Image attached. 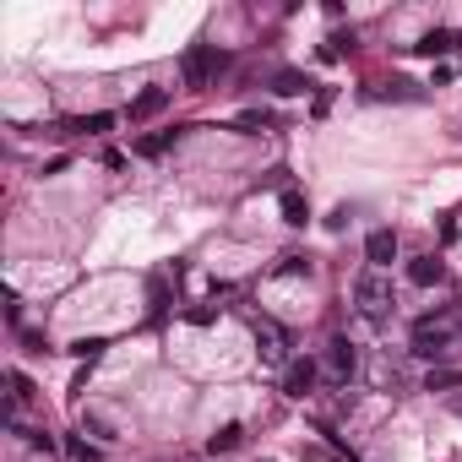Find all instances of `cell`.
<instances>
[{
  "instance_id": "cell-1",
  "label": "cell",
  "mask_w": 462,
  "mask_h": 462,
  "mask_svg": "<svg viewBox=\"0 0 462 462\" xmlns=\"http://www.w3.org/2000/svg\"><path fill=\"white\" fill-rule=\"evenodd\" d=\"M354 305H359V316L365 321H386L392 316V305H397V294H392V278L386 273H359L354 278Z\"/></svg>"
},
{
  "instance_id": "cell-2",
  "label": "cell",
  "mask_w": 462,
  "mask_h": 462,
  "mask_svg": "<svg viewBox=\"0 0 462 462\" xmlns=\"http://www.w3.org/2000/svg\"><path fill=\"white\" fill-rule=\"evenodd\" d=\"M228 66V55L223 50H212V44H190L185 50V60H180V82L190 88V93H207L212 82H217V71Z\"/></svg>"
},
{
  "instance_id": "cell-3",
  "label": "cell",
  "mask_w": 462,
  "mask_h": 462,
  "mask_svg": "<svg viewBox=\"0 0 462 462\" xmlns=\"http://www.w3.org/2000/svg\"><path fill=\"white\" fill-rule=\"evenodd\" d=\"M451 337H457V321H451V316H424V321H413L408 348H413L419 359H446V354H451Z\"/></svg>"
},
{
  "instance_id": "cell-4",
  "label": "cell",
  "mask_w": 462,
  "mask_h": 462,
  "mask_svg": "<svg viewBox=\"0 0 462 462\" xmlns=\"http://www.w3.org/2000/svg\"><path fill=\"white\" fill-rule=\"evenodd\" d=\"M256 354H262V365H294L289 359V332L278 327V321H267V316H256Z\"/></svg>"
},
{
  "instance_id": "cell-5",
  "label": "cell",
  "mask_w": 462,
  "mask_h": 462,
  "mask_svg": "<svg viewBox=\"0 0 462 462\" xmlns=\"http://www.w3.org/2000/svg\"><path fill=\"white\" fill-rule=\"evenodd\" d=\"M354 370H359L354 343H348V337H332V343H327V375H332L337 386H348V381H354Z\"/></svg>"
},
{
  "instance_id": "cell-6",
  "label": "cell",
  "mask_w": 462,
  "mask_h": 462,
  "mask_svg": "<svg viewBox=\"0 0 462 462\" xmlns=\"http://www.w3.org/2000/svg\"><path fill=\"white\" fill-rule=\"evenodd\" d=\"M413 50L430 55V60H435V55H457V50H462V28H430Z\"/></svg>"
},
{
  "instance_id": "cell-7",
  "label": "cell",
  "mask_w": 462,
  "mask_h": 462,
  "mask_svg": "<svg viewBox=\"0 0 462 462\" xmlns=\"http://www.w3.org/2000/svg\"><path fill=\"white\" fill-rule=\"evenodd\" d=\"M365 262L381 273V267H392L397 262V235H392V228H375V235L365 240Z\"/></svg>"
},
{
  "instance_id": "cell-8",
  "label": "cell",
  "mask_w": 462,
  "mask_h": 462,
  "mask_svg": "<svg viewBox=\"0 0 462 462\" xmlns=\"http://www.w3.org/2000/svg\"><path fill=\"white\" fill-rule=\"evenodd\" d=\"M316 375H321V370H316L310 359H294V365L283 370V392H289V397H310V392H316Z\"/></svg>"
},
{
  "instance_id": "cell-9",
  "label": "cell",
  "mask_w": 462,
  "mask_h": 462,
  "mask_svg": "<svg viewBox=\"0 0 462 462\" xmlns=\"http://www.w3.org/2000/svg\"><path fill=\"white\" fill-rule=\"evenodd\" d=\"M6 386H12V392H6V419L17 424V413L33 402V381H28L23 370H6Z\"/></svg>"
},
{
  "instance_id": "cell-10",
  "label": "cell",
  "mask_w": 462,
  "mask_h": 462,
  "mask_svg": "<svg viewBox=\"0 0 462 462\" xmlns=\"http://www.w3.org/2000/svg\"><path fill=\"white\" fill-rule=\"evenodd\" d=\"M446 278V262L440 256H419V262H408V283L413 289H435Z\"/></svg>"
},
{
  "instance_id": "cell-11",
  "label": "cell",
  "mask_w": 462,
  "mask_h": 462,
  "mask_svg": "<svg viewBox=\"0 0 462 462\" xmlns=\"http://www.w3.org/2000/svg\"><path fill=\"white\" fill-rule=\"evenodd\" d=\"M163 104H169V88H142V93L131 98V120H152Z\"/></svg>"
},
{
  "instance_id": "cell-12",
  "label": "cell",
  "mask_w": 462,
  "mask_h": 462,
  "mask_svg": "<svg viewBox=\"0 0 462 462\" xmlns=\"http://www.w3.org/2000/svg\"><path fill=\"white\" fill-rule=\"evenodd\" d=\"M278 207H283V223H294V228H305V223H310V201H305V190H294V185H289Z\"/></svg>"
},
{
  "instance_id": "cell-13",
  "label": "cell",
  "mask_w": 462,
  "mask_h": 462,
  "mask_svg": "<svg viewBox=\"0 0 462 462\" xmlns=\"http://www.w3.org/2000/svg\"><path fill=\"white\" fill-rule=\"evenodd\" d=\"M180 136H185V131H152V136H142V142H136V152H142V158H163Z\"/></svg>"
},
{
  "instance_id": "cell-14",
  "label": "cell",
  "mask_w": 462,
  "mask_h": 462,
  "mask_svg": "<svg viewBox=\"0 0 462 462\" xmlns=\"http://www.w3.org/2000/svg\"><path fill=\"white\" fill-rule=\"evenodd\" d=\"M273 88H278L283 98H300V93H305V88H316V82H310L305 71H278V77H273Z\"/></svg>"
},
{
  "instance_id": "cell-15",
  "label": "cell",
  "mask_w": 462,
  "mask_h": 462,
  "mask_svg": "<svg viewBox=\"0 0 462 462\" xmlns=\"http://www.w3.org/2000/svg\"><path fill=\"white\" fill-rule=\"evenodd\" d=\"M240 440H245V430H240V424H223V430L207 440V451H212V457H223V451H235Z\"/></svg>"
},
{
  "instance_id": "cell-16",
  "label": "cell",
  "mask_w": 462,
  "mask_h": 462,
  "mask_svg": "<svg viewBox=\"0 0 462 462\" xmlns=\"http://www.w3.org/2000/svg\"><path fill=\"white\" fill-rule=\"evenodd\" d=\"M115 125V115H82V120H71L66 131H82V136H104Z\"/></svg>"
},
{
  "instance_id": "cell-17",
  "label": "cell",
  "mask_w": 462,
  "mask_h": 462,
  "mask_svg": "<svg viewBox=\"0 0 462 462\" xmlns=\"http://www.w3.org/2000/svg\"><path fill=\"white\" fill-rule=\"evenodd\" d=\"M375 98H408V104H413V98H424V93H419L413 82H402V77H397V82H386V88H375Z\"/></svg>"
},
{
  "instance_id": "cell-18",
  "label": "cell",
  "mask_w": 462,
  "mask_h": 462,
  "mask_svg": "<svg viewBox=\"0 0 462 462\" xmlns=\"http://www.w3.org/2000/svg\"><path fill=\"white\" fill-rule=\"evenodd\" d=\"M424 386H430V392H457V386H462V370H430Z\"/></svg>"
},
{
  "instance_id": "cell-19",
  "label": "cell",
  "mask_w": 462,
  "mask_h": 462,
  "mask_svg": "<svg viewBox=\"0 0 462 462\" xmlns=\"http://www.w3.org/2000/svg\"><path fill=\"white\" fill-rule=\"evenodd\" d=\"M235 125H240V131H267V125H273V109H245Z\"/></svg>"
},
{
  "instance_id": "cell-20",
  "label": "cell",
  "mask_w": 462,
  "mask_h": 462,
  "mask_svg": "<svg viewBox=\"0 0 462 462\" xmlns=\"http://www.w3.org/2000/svg\"><path fill=\"white\" fill-rule=\"evenodd\" d=\"M104 348H109L104 337H77V343H71V354H77V359H88V365H93V359H98Z\"/></svg>"
},
{
  "instance_id": "cell-21",
  "label": "cell",
  "mask_w": 462,
  "mask_h": 462,
  "mask_svg": "<svg viewBox=\"0 0 462 462\" xmlns=\"http://www.w3.org/2000/svg\"><path fill=\"white\" fill-rule=\"evenodd\" d=\"M300 273H310V256H283L278 262V278H300Z\"/></svg>"
},
{
  "instance_id": "cell-22",
  "label": "cell",
  "mask_w": 462,
  "mask_h": 462,
  "mask_svg": "<svg viewBox=\"0 0 462 462\" xmlns=\"http://www.w3.org/2000/svg\"><path fill=\"white\" fill-rule=\"evenodd\" d=\"M185 321H190V327H212V321H217V305H190Z\"/></svg>"
},
{
  "instance_id": "cell-23",
  "label": "cell",
  "mask_w": 462,
  "mask_h": 462,
  "mask_svg": "<svg viewBox=\"0 0 462 462\" xmlns=\"http://www.w3.org/2000/svg\"><path fill=\"white\" fill-rule=\"evenodd\" d=\"M6 321L23 327V300H17V294H6Z\"/></svg>"
},
{
  "instance_id": "cell-24",
  "label": "cell",
  "mask_w": 462,
  "mask_h": 462,
  "mask_svg": "<svg viewBox=\"0 0 462 462\" xmlns=\"http://www.w3.org/2000/svg\"><path fill=\"white\" fill-rule=\"evenodd\" d=\"M71 457H77V462H98V451H93L88 440H71Z\"/></svg>"
},
{
  "instance_id": "cell-25",
  "label": "cell",
  "mask_w": 462,
  "mask_h": 462,
  "mask_svg": "<svg viewBox=\"0 0 462 462\" xmlns=\"http://www.w3.org/2000/svg\"><path fill=\"white\" fill-rule=\"evenodd\" d=\"M451 413H462V397H451Z\"/></svg>"
}]
</instances>
